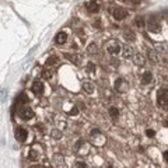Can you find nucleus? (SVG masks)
<instances>
[{"label": "nucleus", "instance_id": "5", "mask_svg": "<svg viewBox=\"0 0 168 168\" xmlns=\"http://www.w3.org/2000/svg\"><path fill=\"white\" fill-rule=\"evenodd\" d=\"M160 20H158L157 16H150L148 21H147V30L151 32H160Z\"/></svg>", "mask_w": 168, "mask_h": 168}, {"label": "nucleus", "instance_id": "8", "mask_svg": "<svg viewBox=\"0 0 168 168\" xmlns=\"http://www.w3.org/2000/svg\"><path fill=\"white\" fill-rule=\"evenodd\" d=\"M112 17L118 21L125 20L127 17V10H125L123 7H115V9H112Z\"/></svg>", "mask_w": 168, "mask_h": 168}, {"label": "nucleus", "instance_id": "37", "mask_svg": "<svg viewBox=\"0 0 168 168\" xmlns=\"http://www.w3.org/2000/svg\"><path fill=\"white\" fill-rule=\"evenodd\" d=\"M43 168H51V167H49V165H46V167H43Z\"/></svg>", "mask_w": 168, "mask_h": 168}, {"label": "nucleus", "instance_id": "28", "mask_svg": "<svg viewBox=\"0 0 168 168\" xmlns=\"http://www.w3.org/2000/svg\"><path fill=\"white\" fill-rule=\"evenodd\" d=\"M28 102V100H27V97L24 94H20V97H18V100H17V105L20 104H27Z\"/></svg>", "mask_w": 168, "mask_h": 168}, {"label": "nucleus", "instance_id": "22", "mask_svg": "<svg viewBox=\"0 0 168 168\" xmlns=\"http://www.w3.org/2000/svg\"><path fill=\"white\" fill-rule=\"evenodd\" d=\"M87 53H88L90 56H94V55H97V53H98V45H97L95 42L90 43L88 46H87Z\"/></svg>", "mask_w": 168, "mask_h": 168}, {"label": "nucleus", "instance_id": "32", "mask_svg": "<svg viewBox=\"0 0 168 168\" xmlns=\"http://www.w3.org/2000/svg\"><path fill=\"white\" fill-rule=\"evenodd\" d=\"M146 135H147L148 137H153L154 135H156V132L151 130V129H147V130H146Z\"/></svg>", "mask_w": 168, "mask_h": 168}, {"label": "nucleus", "instance_id": "18", "mask_svg": "<svg viewBox=\"0 0 168 168\" xmlns=\"http://www.w3.org/2000/svg\"><path fill=\"white\" fill-rule=\"evenodd\" d=\"M52 161L56 167H60V165H63V163H64V157H63L60 153H56V154H53Z\"/></svg>", "mask_w": 168, "mask_h": 168}, {"label": "nucleus", "instance_id": "19", "mask_svg": "<svg viewBox=\"0 0 168 168\" xmlns=\"http://www.w3.org/2000/svg\"><path fill=\"white\" fill-rule=\"evenodd\" d=\"M59 64V58L58 56H49L46 60V67L52 69V67H56Z\"/></svg>", "mask_w": 168, "mask_h": 168}, {"label": "nucleus", "instance_id": "27", "mask_svg": "<svg viewBox=\"0 0 168 168\" xmlns=\"http://www.w3.org/2000/svg\"><path fill=\"white\" fill-rule=\"evenodd\" d=\"M135 24H136L139 28H143V27H144V20H143V17H142V16L136 17V20H135Z\"/></svg>", "mask_w": 168, "mask_h": 168}, {"label": "nucleus", "instance_id": "10", "mask_svg": "<svg viewBox=\"0 0 168 168\" xmlns=\"http://www.w3.org/2000/svg\"><path fill=\"white\" fill-rule=\"evenodd\" d=\"M85 9H87V11H88L90 14H95V13L100 11V3L95 1V0L87 1V3H85Z\"/></svg>", "mask_w": 168, "mask_h": 168}, {"label": "nucleus", "instance_id": "14", "mask_svg": "<svg viewBox=\"0 0 168 168\" xmlns=\"http://www.w3.org/2000/svg\"><path fill=\"white\" fill-rule=\"evenodd\" d=\"M67 41V34L64 31H60L56 34V37H55V42L58 43V45H63V43H66Z\"/></svg>", "mask_w": 168, "mask_h": 168}, {"label": "nucleus", "instance_id": "7", "mask_svg": "<svg viewBox=\"0 0 168 168\" xmlns=\"http://www.w3.org/2000/svg\"><path fill=\"white\" fill-rule=\"evenodd\" d=\"M14 136H16V140L20 143H24L27 140V136H28V132L27 129H24L22 126H17L14 129Z\"/></svg>", "mask_w": 168, "mask_h": 168}, {"label": "nucleus", "instance_id": "15", "mask_svg": "<svg viewBox=\"0 0 168 168\" xmlns=\"http://www.w3.org/2000/svg\"><path fill=\"white\" fill-rule=\"evenodd\" d=\"M64 56H66L70 62H73L74 64H77V66H80L81 62H83V58H81L80 55H70V53H64Z\"/></svg>", "mask_w": 168, "mask_h": 168}, {"label": "nucleus", "instance_id": "1", "mask_svg": "<svg viewBox=\"0 0 168 168\" xmlns=\"http://www.w3.org/2000/svg\"><path fill=\"white\" fill-rule=\"evenodd\" d=\"M105 49H106V52L111 53V55H119L122 51V45L119 41H116V39H111L105 43Z\"/></svg>", "mask_w": 168, "mask_h": 168}, {"label": "nucleus", "instance_id": "23", "mask_svg": "<svg viewBox=\"0 0 168 168\" xmlns=\"http://www.w3.org/2000/svg\"><path fill=\"white\" fill-rule=\"evenodd\" d=\"M41 76H42V79L43 80H51L53 77V72H52V69H43L42 70V73H41Z\"/></svg>", "mask_w": 168, "mask_h": 168}, {"label": "nucleus", "instance_id": "16", "mask_svg": "<svg viewBox=\"0 0 168 168\" xmlns=\"http://www.w3.org/2000/svg\"><path fill=\"white\" fill-rule=\"evenodd\" d=\"M142 84L143 85H148V84H151L153 81V73L151 72H144V73L142 74Z\"/></svg>", "mask_w": 168, "mask_h": 168}, {"label": "nucleus", "instance_id": "24", "mask_svg": "<svg viewBox=\"0 0 168 168\" xmlns=\"http://www.w3.org/2000/svg\"><path fill=\"white\" fill-rule=\"evenodd\" d=\"M85 70H87V73H88L90 76H94L97 67H95V64L93 62H88L87 63V66H85Z\"/></svg>", "mask_w": 168, "mask_h": 168}, {"label": "nucleus", "instance_id": "12", "mask_svg": "<svg viewBox=\"0 0 168 168\" xmlns=\"http://www.w3.org/2000/svg\"><path fill=\"white\" fill-rule=\"evenodd\" d=\"M133 63L136 64L137 67H143V66L146 64L144 55H142V53H135V55H133Z\"/></svg>", "mask_w": 168, "mask_h": 168}, {"label": "nucleus", "instance_id": "11", "mask_svg": "<svg viewBox=\"0 0 168 168\" xmlns=\"http://www.w3.org/2000/svg\"><path fill=\"white\" fill-rule=\"evenodd\" d=\"M147 58L150 59L153 63H160L161 62V55H160L156 49H148V51H147Z\"/></svg>", "mask_w": 168, "mask_h": 168}, {"label": "nucleus", "instance_id": "9", "mask_svg": "<svg viewBox=\"0 0 168 168\" xmlns=\"http://www.w3.org/2000/svg\"><path fill=\"white\" fill-rule=\"evenodd\" d=\"M31 90L35 95H42L43 94V90H45V85H43V83H42L41 80H35V81L32 83Z\"/></svg>", "mask_w": 168, "mask_h": 168}, {"label": "nucleus", "instance_id": "35", "mask_svg": "<svg viewBox=\"0 0 168 168\" xmlns=\"http://www.w3.org/2000/svg\"><path fill=\"white\" fill-rule=\"evenodd\" d=\"M163 157H164V160L168 163V151H164V154H163Z\"/></svg>", "mask_w": 168, "mask_h": 168}, {"label": "nucleus", "instance_id": "29", "mask_svg": "<svg viewBox=\"0 0 168 168\" xmlns=\"http://www.w3.org/2000/svg\"><path fill=\"white\" fill-rule=\"evenodd\" d=\"M165 45H163V43H158V45H156V51H157L158 53H164L165 52Z\"/></svg>", "mask_w": 168, "mask_h": 168}, {"label": "nucleus", "instance_id": "21", "mask_svg": "<svg viewBox=\"0 0 168 168\" xmlns=\"http://www.w3.org/2000/svg\"><path fill=\"white\" fill-rule=\"evenodd\" d=\"M122 51H123V56L125 58H133V55H135V49H133L132 45H126Z\"/></svg>", "mask_w": 168, "mask_h": 168}, {"label": "nucleus", "instance_id": "13", "mask_svg": "<svg viewBox=\"0 0 168 168\" xmlns=\"http://www.w3.org/2000/svg\"><path fill=\"white\" fill-rule=\"evenodd\" d=\"M122 37H123V39L127 41V42H135V41H136V34L132 31V30H129V28L123 30V32H122Z\"/></svg>", "mask_w": 168, "mask_h": 168}, {"label": "nucleus", "instance_id": "30", "mask_svg": "<svg viewBox=\"0 0 168 168\" xmlns=\"http://www.w3.org/2000/svg\"><path fill=\"white\" fill-rule=\"evenodd\" d=\"M90 135H91V137H94V136H98V135H101V132H100V129H93Z\"/></svg>", "mask_w": 168, "mask_h": 168}, {"label": "nucleus", "instance_id": "36", "mask_svg": "<svg viewBox=\"0 0 168 168\" xmlns=\"http://www.w3.org/2000/svg\"><path fill=\"white\" fill-rule=\"evenodd\" d=\"M163 63L165 64V67H168V56H167V58H164V59H163Z\"/></svg>", "mask_w": 168, "mask_h": 168}, {"label": "nucleus", "instance_id": "4", "mask_svg": "<svg viewBox=\"0 0 168 168\" xmlns=\"http://www.w3.org/2000/svg\"><path fill=\"white\" fill-rule=\"evenodd\" d=\"M76 153L79 154V156H87L90 153V143L83 140V139H80L79 142L76 143Z\"/></svg>", "mask_w": 168, "mask_h": 168}, {"label": "nucleus", "instance_id": "17", "mask_svg": "<svg viewBox=\"0 0 168 168\" xmlns=\"http://www.w3.org/2000/svg\"><path fill=\"white\" fill-rule=\"evenodd\" d=\"M81 88H83L85 93L91 94V93L94 91V84H93V81H90V80H84L83 84H81Z\"/></svg>", "mask_w": 168, "mask_h": 168}, {"label": "nucleus", "instance_id": "38", "mask_svg": "<svg viewBox=\"0 0 168 168\" xmlns=\"http://www.w3.org/2000/svg\"><path fill=\"white\" fill-rule=\"evenodd\" d=\"M31 168H39V167H37V165H35V167H31Z\"/></svg>", "mask_w": 168, "mask_h": 168}, {"label": "nucleus", "instance_id": "20", "mask_svg": "<svg viewBox=\"0 0 168 168\" xmlns=\"http://www.w3.org/2000/svg\"><path fill=\"white\" fill-rule=\"evenodd\" d=\"M108 114H109L111 119L115 122L118 118H119V109L116 108V106H109V109H108Z\"/></svg>", "mask_w": 168, "mask_h": 168}, {"label": "nucleus", "instance_id": "2", "mask_svg": "<svg viewBox=\"0 0 168 168\" xmlns=\"http://www.w3.org/2000/svg\"><path fill=\"white\" fill-rule=\"evenodd\" d=\"M18 115H20V118L24 119V121H31L32 118H34V115H35V112H34V109H32L30 105L25 104L18 109Z\"/></svg>", "mask_w": 168, "mask_h": 168}, {"label": "nucleus", "instance_id": "33", "mask_svg": "<svg viewBox=\"0 0 168 168\" xmlns=\"http://www.w3.org/2000/svg\"><path fill=\"white\" fill-rule=\"evenodd\" d=\"M127 3H132V4H140L142 3V0H126Z\"/></svg>", "mask_w": 168, "mask_h": 168}, {"label": "nucleus", "instance_id": "25", "mask_svg": "<svg viewBox=\"0 0 168 168\" xmlns=\"http://www.w3.org/2000/svg\"><path fill=\"white\" fill-rule=\"evenodd\" d=\"M51 136L53 137V139H55V140H59V139H60V137H62V129H52V130H51Z\"/></svg>", "mask_w": 168, "mask_h": 168}, {"label": "nucleus", "instance_id": "26", "mask_svg": "<svg viewBox=\"0 0 168 168\" xmlns=\"http://www.w3.org/2000/svg\"><path fill=\"white\" fill-rule=\"evenodd\" d=\"M30 158H31V160H38V158H39V151H37L34 147H32L31 151H30Z\"/></svg>", "mask_w": 168, "mask_h": 168}, {"label": "nucleus", "instance_id": "34", "mask_svg": "<svg viewBox=\"0 0 168 168\" xmlns=\"http://www.w3.org/2000/svg\"><path fill=\"white\" fill-rule=\"evenodd\" d=\"M77 114H79V109H77V108H73V109L69 112V115H77Z\"/></svg>", "mask_w": 168, "mask_h": 168}, {"label": "nucleus", "instance_id": "6", "mask_svg": "<svg viewBox=\"0 0 168 168\" xmlns=\"http://www.w3.org/2000/svg\"><path fill=\"white\" fill-rule=\"evenodd\" d=\"M115 90L119 94H125L126 91L129 90V84H127V81H126L125 79L118 77V79L115 80Z\"/></svg>", "mask_w": 168, "mask_h": 168}, {"label": "nucleus", "instance_id": "31", "mask_svg": "<svg viewBox=\"0 0 168 168\" xmlns=\"http://www.w3.org/2000/svg\"><path fill=\"white\" fill-rule=\"evenodd\" d=\"M76 168H87V165H85V163H83V161H77V163H76Z\"/></svg>", "mask_w": 168, "mask_h": 168}, {"label": "nucleus", "instance_id": "3", "mask_svg": "<svg viewBox=\"0 0 168 168\" xmlns=\"http://www.w3.org/2000/svg\"><path fill=\"white\" fill-rule=\"evenodd\" d=\"M157 102L158 105L163 108V109H167L168 108V90L167 88H160L157 93Z\"/></svg>", "mask_w": 168, "mask_h": 168}]
</instances>
